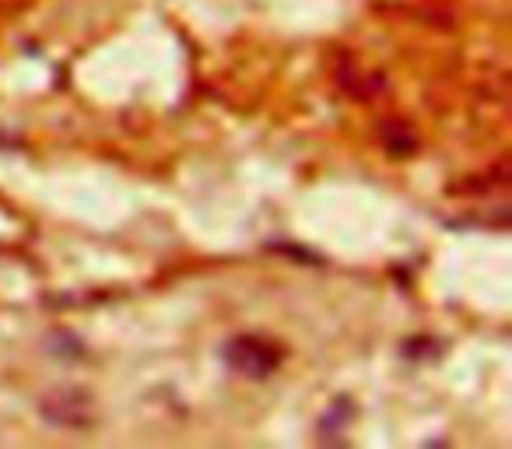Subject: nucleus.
<instances>
[{
    "mask_svg": "<svg viewBox=\"0 0 512 449\" xmlns=\"http://www.w3.org/2000/svg\"><path fill=\"white\" fill-rule=\"evenodd\" d=\"M228 355V365L239 372H246V376H267L271 369H278V348H271L267 341H260V337H239V341H232L225 348Z\"/></svg>",
    "mask_w": 512,
    "mask_h": 449,
    "instance_id": "f257e3e1",
    "label": "nucleus"
}]
</instances>
